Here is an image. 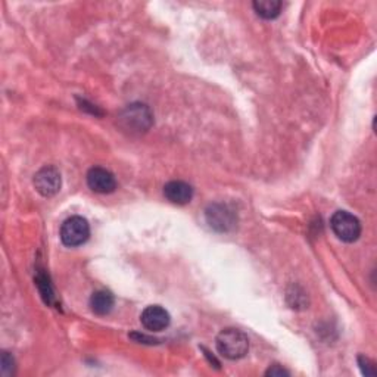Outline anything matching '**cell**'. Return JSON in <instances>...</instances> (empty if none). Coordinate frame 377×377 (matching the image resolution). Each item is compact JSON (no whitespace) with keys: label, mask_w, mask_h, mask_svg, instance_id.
<instances>
[{"label":"cell","mask_w":377,"mask_h":377,"mask_svg":"<svg viewBox=\"0 0 377 377\" xmlns=\"http://www.w3.org/2000/svg\"><path fill=\"white\" fill-rule=\"evenodd\" d=\"M217 351L220 356L227 360H239L243 358L248 349L249 341L248 336L239 328H226L217 336Z\"/></svg>","instance_id":"1"},{"label":"cell","mask_w":377,"mask_h":377,"mask_svg":"<svg viewBox=\"0 0 377 377\" xmlns=\"http://www.w3.org/2000/svg\"><path fill=\"white\" fill-rule=\"evenodd\" d=\"M330 227L342 242H356L361 234L360 220L348 211H336L330 218Z\"/></svg>","instance_id":"2"},{"label":"cell","mask_w":377,"mask_h":377,"mask_svg":"<svg viewBox=\"0 0 377 377\" xmlns=\"http://www.w3.org/2000/svg\"><path fill=\"white\" fill-rule=\"evenodd\" d=\"M90 236V226L86 218L74 216L64 221L61 227V241L65 246L76 248L87 242Z\"/></svg>","instance_id":"3"},{"label":"cell","mask_w":377,"mask_h":377,"mask_svg":"<svg viewBox=\"0 0 377 377\" xmlns=\"http://www.w3.org/2000/svg\"><path fill=\"white\" fill-rule=\"evenodd\" d=\"M121 126L130 133L146 131L152 126V114L146 105H129L120 116Z\"/></svg>","instance_id":"4"},{"label":"cell","mask_w":377,"mask_h":377,"mask_svg":"<svg viewBox=\"0 0 377 377\" xmlns=\"http://www.w3.org/2000/svg\"><path fill=\"white\" fill-rule=\"evenodd\" d=\"M205 218L208 226L220 233H227L234 228L236 223H238V217L236 212L224 203H212L205 211Z\"/></svg>","instance_id":"5"},{"label":"cell","mask_w":377,"mask_h":377,"mask_svg":"<svg viewBox=\"0 0 377 377\" xmlns=\"http://www.w3.org/2000/svg\"><path fill=\"white\" fill-rule=\"evenodd\" d=\"M34 187L36 191L44 196L51 198L55 196L61 191V173L52 167V165H46V167L40 169L34 176Z\"/></svg>","instance_id":"6"},{"label":"cell","mask_w":377,"mask_h":377,"mask_svg":"<svg viewBox=\"0 0 377 377\" xmlns=\"http://www.w3.org/2000/svg\"><path fill=\"white\" fill-rule=\"evenodd\" d=\"M140 321L149 332H161L170 326L171 317L161 305H149L140 316Z\"/></svg>","instance_id":"7"},{"label":"cell","mask_w":377,"mask_h":377,"mask_svg":"<svg viewBox=\"0 0 377 377\" xmlns=\"http://www.w3.org/2000/svg\"><path fill=\"white\" fill-rule=\"evenodd\" d=\"M87 184L96 193H112L116 188V180L114 174L102 167H93L87 173Z\"/></svg>","instance_id":"8"},{"label":"cell","mask_w":377,"mask_h":377,"mask_svg":"<svg viewBox=\"0 0 377 377\" xmlns=\"http://www.w3.org/2000/svg\"><path fill=\"white\" fill-rule=\"evenodd\" d=\"M164 195L171 203L186 205V203L191 202L193 198V188L191 184L186 183V181L173 180V181L165 184Z\"/></svg>","instance_id":"9"},{"label":"cell","mask_w":377,"mask_h":377,"mask_svg":"<svg viewBox=\"0 0 377 377\" xmlns=\"http://www.w3.org/2000/svg\"><path fill=\"white\" fill-rule=\"evenodd\" d=\"M114 295L108 291H98L94 292L90 298V306L91 311L98 316H106L112 311L114 308Z\"/></svg>","instance_id":"10"},{"label":"cell","mask_w":377,"mask_h":377,"mask_svg":"<svg viewBox=\"0 0 377 377\" xmlns=\"http://www.w3.org/2000/svg\"><path fill=\"white\" fill-rule=\"evenodd\" d=\"M253 9L258 16L264 19H274L280 15L281 2H278V0H255Z\"/></svg>","instance_id":"11"},{"label":"cell","mask_w":377,"mask_h":377,"mask_svg":"<svg viewBox=\"0 0 377 377\" xmlns=\"http://www.w3.org/2000/svg\"><path fill=\"white\" fill-rule=\"evenodd\" d=\"M36 281H37L39 291H40L44 302L46 303H52L54 302V292H52L49 280H47V277L44 274H39L37 278H36Z\"/></svg>","instance_id":"12"},{"label":"cell","mask_w":377,"mask_h":377,"mask_svg":"<svg viewBox=\"0 0 377 377\" xmlns=\"http://www.w3.org/2000/svg\"><path fill=\"white\" fill-rule=\"evenodd\" d=\"M14 358L9 356L8 352H4L2 356V374L4 376H11L14 374Z\"/></svg>","instance_id":"13"},{"label":"cell","mask_w":377,"mask_h":377,"mask_svg":"<svg viewBox=\"0 0 377 377\" xmlns=\"http://www.w3.org/2000/svg\"><path fill=\"white\" fill-rule=\"evenodd\" d=\"M358 363H360V366H361V370H363V373L366 374V376H374L376 374V370H374V364L367 358V357H363V356H360L358 357Z\"/></svg>","instance_id":"14"},{"label":"cell","mask_w":377,"mask_h":377,"mask_svg":"<svg viewBox=\"0 0 377 377\" xmlns=\"http://www.w3.org/2000/svg\"><path fill=\"white\" fill-rule=\"evenodd\" d=\"M289 374H291V373H289L288 370H285L283 367H280L278 364L271 366V367L266 371V376H271V377H274V376H289Z\"/></svg>","instance_id":"15"}]
</instances>
